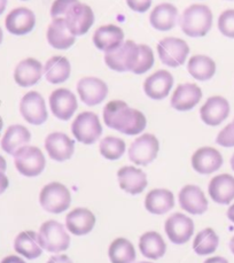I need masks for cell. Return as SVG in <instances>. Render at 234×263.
Here are the masks:
<instances>
[{
	"label": "cell",
	"mask_w": 234,
	"mask_h": 263,
	"mask_svg": "<svg viewBox=\"0 0 234 263\" xmlns=\"http://www.w3.org/2000/svg\"><path fill=\"white\" fill-rule=\"evenodd\" d=\"M227 217H228V220L234 223V203L227 209Z\"/></svg>",
	"instance_id": "cell-48"
},
{
	"label": "cell",
	"mask_w": 234,
	"mask_h": 263,
	"mask_svg": "<svg viewBox=\"0 0 234 263\" xmlns=\"http://www.w3.org/2000/svg\"><path fill=\"white\" fill-rule=\"evenodd\" d=\"M9 185V181L5 173L0 172V194H3L5 191H6L7 187Z\"/></svg>",
	"instance_id": "cell-44"
},
{
	"label": "cell",
	"mask_w": 234,
	"mask_h": 263,
	"mask_svg": "<svg viewBox=\"0 0 234 263\" xmlns=\"http://www.w3.org/2000/svg\"><path fill=\"white\" fill-rule=\"evenodd\" d=\"M203 263H228V261L225 259V257L222 256H213V257H209Z\"/></svg>",
	"instance_id": "cell-46"
},
{
	"label": "cell",
	"mask_w": 234,
	"mask_h": 263,
	"mask_svg": "<svg viewBox=\"0 0 234 263\" xmlns=\"http://www.w3.org/2000/svg\"><path fill=\"white\" fill-rule=\"evenodd\" d=\"M14 250L28 260H35L43 253V248L38 242V235L35 231L18 233L14 240Z\"/></svg>",
	"instance_id": "cell-33"
},
{
	"label": "cell",
	"mask_w": 234,
	"mask_h": 263,
	"mask_svg": "<svg viewBox=\"0 0 234 263\" xmlns=\"http://www.w3.org/2000/svg\"><path fill=\"white\" fill-rule=\"evenodd\" d=\"M47 42L56 50H68L74 45L76 37L69 31L65 17L53 18L47 28Z\"/></svg>",
	"instance_id": "cell-23"
},
{
	"label": "cell",
	"mask_w": 234,
	"mask_h": 263,
	"mask_svg": "<svg viewBox=\"0 0 234 263\" xmlns=\"http://www.w3.org/2000/svg\"><path fill=\"white\" fill-rule=\"evenodd\" d=\"M202 98V91L197 84L184 83L177 86L172 93L170 104L172 108L179 111H188L193 109Z\"/></svg>",
	"instance_id": "cell-21"
},
{
	"label": "cell",
	"mask_w": 234,
	"mask_h": 263,
	"mask_svg": "<svg viewBox=\"0 0 234 263\" xmlns=\"http://www.w3.org/2000/svg\"><path fill=\"white\" fill-rule=\"evenodd\" d=\"M212 27V12L206 5L194 4L185 9L180 17V28L192 38L204 37Z\"/></svg>",
	"instance_id": "cell-2"
},
{
	"label": "cell",
	"mask_w": 234,
	"mask_h": 263,
	"mask_svg": "<svg viewBox=\"0 0 234 263\" xmlns=\"http://www.w3.org/2000/svg\"><path fill=\"white\" fill-rule=\"evenodd\" d=\"M20 111L23 119L32 125H42L48 118L45 100L36 91H30L23 96L20 102Z\"/></svg>",
	"instance_id": "cell-9"
},
{
	"label": "cell",
	"mask_w": 234,
	"mask_h": 263,
	"mask_svg": "<svg viewBox=\"0 0 234 263\" xmlns=\"http://www.w3.org/2000/svg\"><path fill=\"white\" fill-rule=\"evenodd\" d=\"M208 192L216 203L228 204L234 200V177L228 174L217 175L209 183Z\"/></svg>",
	"instance_id": "cell-27"
},
{
	"label": "cell",
	"mask_w": 234,
	"mask_h": 263,
	"mask_svg": "<svg viewBox=\"0 0 234 263\" xmlns=\"http://www.w3.org/2000/svg\"><path fill=\"white\" fill-rule=\"evenodd\" d=\"M99 148L102 157L110 161H115L123 157L126 146L123 139L114 137V136H107L100 142Z\"/></svg>",
	"instance_id": "cell-37"
},
{
	"label": "cell",
	"mask_w": 234,
	"mask_h": 263,
	"mask_svg": "<svg viewBox=\"0 0 234 263\" xmlns=\"http://www.w3.org/2000/svg\"><path fill=\"white\" fill-rule=\"evenodd\" d=\"M39 202L44 211L51 214H61L70 207L71 194L66 185L52 182L42 189Z\"/></svg>",
	"instance_id": "cell-4"
},
{
	"label": "cell",
	"mask_w": 234,
	"mask_h": 263,
	"mask_svg": "<svg viewBox=\"0 0 234 263\" xmlns=\"http://www.w3.org/2000/svg\"><path fill=\"white\" fill-rule=\"evenodd\" d=\"M136 263H152V262H146V261H140V262H136Z\"/></svg>",
	"instance_id": "cell-54"
},
{
	"label": "cell",
	"mask_w": 234,
	"mask_h": 263,
	"mask_svg": "<svg viewBox=\"0 0 234 263\" xmlns=\"http://www.w3.org/2000/svg\"><path fill=\"white\" fill-rule=\"evenodd\" d=\"M138 44L133 41H126L114 51L105 53V63L111 70L125 72L132 71Z\"/></svg>",
	"instance_id": "cell-10"
},
{
	"label": "cell",
	"mask_w": 234,
	"mask_h": 263,
	"mask_svg": "<svg viewBox=\"0 0 234 263\" xmlns=\"http://www.w3.org/2000/svg\"><path fill=\"white\" fill-rule=\"evenodd\" d=\"M71 133L77 142L84 145L96 143L102 135V125L99 116L93 111L78 114L71 124Z\"/></svg>",
	"instance_id": "cell-5"
},
{
	"label": "cell",
	"mask_w": 234,
	"mask_h": 263,
	"mask_svg": "<svg viewBox=\"0 0 234 263\" xmlns=\"http://www.w3.org/2000/svg\"><path fill=\"white\" fill-rule=\"evenodd\" d=\"M164 230L169 240L174 245H184L194 233V222L182 213H174L165 221Z\"/></svg>",
	"instance_id": "cell-11"
},
{
	"label": "cell",
	"mask_w": 234,
	"mask_h": 263,
	"mask_svg": "<svg viewBox=\"0 0 234 263\" xmlns=\"http://www.w3.org/2000/svg\"><path fill=\"white\" fill-rule=\"evenodd\" d=\"M104 121L108 128L128 136L141 134L147 125L146 116L140 110L131 108L122 100H113L105 106Z\"/></svg>",
	"instance_id": "cell-1"
},
{
	"label": "cell",
	"mask_w": 234,
	"mask_h": 263,
	"mask_svg": "<svg viewBox=\"0 0 234 263\" xmlns=\"http://www.w3.org/2000/svg\"><path fill=\"white\" fill-rule=\"evenodd\" d=\"M38 242L43 250L50 253H60L69 248L70 237L61 223L50 220L41 226L38 232Z\"/></svg>",
	"instance_id": "cell-3"
},
{
	"label": "cell",
	"mask_w": 234,
	"mask_h": 263,
	"mask_svg": "<svg viewBox=\"0 0 234 263\" xmlns=\"http://www.w3.org/2000/svg\"><path fill=\"white\" fill-rule=\"evenodd\" d=\"M218 30L223 36L234 38V9H226L219 15Z\"/></svg>",
	"instance_id": "cell-39"
},
{
	"label": "cell",
	"mask_w": 234,
	"mask_h": 263,
	"mask_svg": "<svg viewBox=\"0 0 234 263\" xmlns=\"http://www.w3.org/2000/svg\"><path fill=\"white\" fill-rule=\"evenodd\" d=\"M230 250L234 254V236L231 238V240H230Z\"/></svg>",
	"instance_id": "cell-50"
},
{
	"label": "cell",
	"mask_w": 234,
	"mask_h": 263,
	"mask_svg": "<svg viewBox=\"0 0 234 263\" xmlns=\"http://www.w3.org/2000/svg\"><path fill=\"white\" fill-rule=\"evenodd\" d=\"M7 2L8 0H0V15L5 12V9L7 7Z\"/></svg>",
	"instance_id": "cell-49"
},
{
	"label": "cell",
	"mask_w": 234,
	"mask_h": 263,
	"mask_svg": "<svg viewBox=\"0 0 234 263\" xmlns=\"http://www.w3.org/2000/svg\"><path fill=\"white\" fill-rule=\"evenodd\" d=\"M45 149L52 160L63 162L69 160L75 152V142L63 133H52L45 139Z\"/></svg>",
	"instance_id": "cell-16"
},
{
	"label": "cell",
	"mask_w": 234,
	"mask_h": 263,
	"mask_svg": "<svg viewBox=\"0 0 234 263\" xmlns=\"http://www.w3.org/2000/svg\"><path fill=\"white\" fill-rule=\"evenodd\" d=\"M6 168H7L6 160H5V158L0 155V172L5 173V172H6Z\"/></svg>",
	"instance_id": "cell-47"
},
{
	"label": "cell",
	"mask_w": 234,
	"mask_h": 263,
	"mask_svg": "<svg viewBox=\"0 0 234 263\" xmlns=\"http://www.w3.org/2000/svg\"><path fill=\"white\" fill-rule=\"evenodd\" d=\"M187 70L193 79L200 82L211 80L216 74V63L207 55H193L187 63Z\"/></svg>",
	"instance_id": "cell-34"
},
{
	"label": "cell",
	"mask_w": 234,
	"mask_h": 263,
	"mask_svg": "<svg viewBox=\"0 0 234 263\" xmlns=\"http://www.w3.org/2000/svg\"><path fill=\"white\" fill-rule=\"evenodd\" d=\"M3 126H4V121H3V119H2V116H0V133H2Z\"/></svg>",
	"instance_id": "cell-52"
},
{
	"label": "cell",
	"mask_w": 234,
	"mask_h": 263,
	"mask_svg": "<svg viewBox=\"0 0 234 263\" xmlns=\"http://www.w3.org/2000/svg\"><path fill=\"white\" fill-rule=\"evenodd\" d=\"M124 42V32L119 26L107 24L98 28L93 35L94 46L102 52H110Z\"/></svg>",
	"instance_id": "cell-26"
},
{
	"label": "cell",
	"mask_w": 234,
	"mask_h": 263,
	"mask_svg": "<svg viewBox=\"0 0 234 263\" xmlns=\"http://www.w3.org/2000/svg\"><path fill=\"white\" fill-rule=\"evenodd\" d=\"M173 85V76L168 70H158L144 83V91L148 98L162 100L167 98Z\"/></svg>",
	"instance_id": "cell-19"
},
{
	"label": "cell",
	"mask_w": 234,
	"mask_h": 263,
	"mask_svg": "<svg viewBox=\"0 0 234 263\" xmlns=\"http://www.w3.org/2000/svg\"><path fill=\"white\" fill-rule=\"evenodd\" d=\"M130 9L136 13H145L152 6V0H126Z\"/></svg>",
	"instance_id": "cell-42"
},
{
	"label": "cell",
	"mask_w": 234,
	"mask_h": 263,
	"mask_svg": "<svg viewBox=\"0 0 234 263\" xmlns=\"http://www.w3.org/2000/svg\"><path fill=\"white\" fill-rule=\"evenodd\" d=\"M160 143L152 134L141 135L129 147V159L136 165H148L158 157Z\"/></svg>",
	"instance_id": "cell-8"
},
{
	"label": "cell",
	"mask_w": 234,
	"mask_h": 263,
	"mask_svg": "<svg viewBox=\"0 0 234 263\" xmlns=\"http://www.w3.org/2000/svg\"><path fill=\"white\" fill-rule=\"evenodd\" d=\"M182 209L192 215H202L208 211V200L201 189L197 185H186L178 194Z\"/></svg>",
	"instance_id": "cell-18"
},
{
	"label": "cell",
	"mask_w": 234,
	"mask_h": 263,
	"mask_svg": "<svg viewBox=\"0 0 234 263\" xmlns=\"http://www.w3.org/2000/svg\"><path fill=\"white\" fill-rule=\"evenodd\" d=\"M117 178H119L121 189L132 196L143 193L148 185L146 174L141 169L132 167V165L122 167L117 173Z\"/></svg>",
	"instance_id": "cell-22"
},
{
	"label": "cell",
	"mask_w": 234,
	"mask_h": 263,
	"mask_svg": "<svg viewBox=\"0 0 234 263\" xmlns=\"http://www.w3.org/2000/svg\"><path fill=\"white\" fill-rule=\"evenodd\" d=\"M31 140V134L26 126L13 124L8 126L2 139V148L9 155H14L17 151L27 146Z\"/></svg>",
	"instance_id": "cell-30"
},
{
	"label": "cell",
	"mask_w": 234,
	"mask_h": 263,
	"mask_svg": "<svg viewBox=\"0 0 234 263\" xmlns=\"http://www.w3.org/2000/svg\"><path fill=\"white\" fill-rule=\"evenodd\" d=\"M14 164L17 172L26 177L39 176L46 167V160L36 146H23L14 154Z\"/></svg>",
	"instance_id": "cell-6"
},
{
	"label": "cell",
	"mask_w": 234,
	"mask_h": 263,
	"mask_svg": "<svg viewBox=\"0 0 234 263\" xmlns=\"http://www.w3.org/2000/svg\"><path fill=\"white\" fill-rule=\"evenodd\" d=\"M23 2H27V0H23Z\"/></svg>",
	"instance_id": "cell-55"
},
{
	"label": "cell",
	"mask_w": 234,
	"mask_h": 263,
	"mask_svg": "<svg viewBox=\"0 0 234 263\" xmlns=\"http://www.w3.org/2000/svg\"><path fill=\"white\" fill-rule=\"evenodd\" d=\"M2 263H26V261L22 260L21 257H18L16 255H9L5 257V259L2 261Z\"/></svg>",
	"instance_id": "cell-45"
},
{
	"label": "cell",
	"mask_w": 234,
	"mask_h": 263,
	"mask_svg": "<svg viewBox=\"0 0 234 263\" xmlns=\"http://www.w3.org/2000/svg\"><path fill=\"white\" fill-rule=\"evenodd\" d=\"M158 53L163 65L177 68L186 61L189 54L187 43L180 38L167 37L158 44Z\"/></svg>",
	"instance_id": "cell-7"
},
{
	"label": "cell",
	"mask_w": 234,
	"mask_h": 263,
	"mask_svg": "<svg viewBox=\"0 0 234 263\" xmlns=\"http://www.w3.org/2000/svg\"><path fill=\"white\" fill-rule=\"evenodd\" d=\"M230 163H231V168L233 169V172H234V154L232 155V158H231V161H230Z\"/></svg>",
	"instance_id": "cell-51"
},
{
	"label": "cell",
	"mask_w": 234,
	"mask_h": 263,
	"mask_svg": "<svg viewBox=\"0 0 234 263\" xmlns=\"http://www.w3.org/2000/svg\"><path fill=\"white\" fill-rule=\"evenodd\" d=\"M77 92L81 100L87 106H96L108 96V86L98 77H83L77 83Z\"/></svg>",
	"instance_id": "cell-13"
},
{
	"label": "cell",
	"mask_w": 234,
	"mask_h": 263,
	"mask_svg": "<svg viewBox=\"0 0 234 263\" xmlns=\"http://www.w3.org/2000/svg\"><path fill=\"white\" fill-rule=\"evenodd\" d=\"M174 207V197L167 189H155L145 198V208L154 215H163Z\"/></svg>",
	"instance_id": "cell-29"
},
{
	"label": "cell",
	"mask_w": 234,
	"mask_h": 263,
	"mask_svg": "<svg viewBox=\"0 0 234 263\" xmlns=\"http://www.w3.org/2000/svg\"><path fill=\"white\" fill-rule=\"evenodd\" d=\"M65 20L68 29H69L72 35L75 37L83 36L93 26L94 13L87 5L77 3L66 14Z\"/></svg>",
	"instance_id": "cell-12"
},
{
	"label": "cell",
	"mask_w": 234,
	"mask_h": 263,
	"mask_svg": "<svg viewBox=\"0 0 234 263\" xmlns=\"http://www.w3.org/2000/svg\"><path fill=\"white\" fill-rule=\"evenodd\" d=\"M230 2H233V0H230Z\"/></svg>",
	"instance_id": "cell-56"
},
{
	"label": "cell",
	"mask_w": 234,
	"mask_h": 263,
	"mask_svg": "<svg viewBox=\"0 0 234 263\" xmlns=\"http://www.w3.org/2000/svg\"><path fill=\"white\" fill-rule=\"evenodd\" d=\"M43 70L44 68L41 61L33 58H28L16 66L14 70V80L20 86L30 87L42 80Z\"/></svg>",
	"instance_id": "cell-25"
},
{
	"label": "cell",
	"mask_w": 234,
	"mask_h": 263,
	"mask_svg": "<svg viewBox=\"0 0 234 263\" xmlns=\"http://www.w3.org/2000/svg\"><path fill=\"white\" fill-rule=\"evenodd\" d=\"M95 226V216L87 208H75L66 217V227L74 236H85Z\"/></svg>",
	"instance_id": "cell-24"
},
{
	"label": "cell",
	"mask_w": 234,
	"mask_h": 263,
	"mask_svg": "<svg viewBox=\"0 0 234 263\" xmlns=\"http://www.w3.org/2000/svg\"><path fill=\"white\" fill-rule=\"evenodd\" d=\"M219 238L213 229L207 228L200 231L193 241V250L198 255H209L216 252Z\"/></svg>",
	"instance_id": "cell-36"
},
{
	"label": "cell",
	"mask_w": 234,
	"mask_h": 263,
	"mask_svg": "<svg viewBox=\"0 0 234 263\" xmlns=\"http://www.w3.org/2000/svg\"><path fill=\"white\" fill-rule=\"evenodd\" d=\"M3 38H4V33H3L2 28H0V44L3 43Z\"/></svg>",
	"instance_id": "cell-53"
},
{
	"label": "cell",
	"mask_w": 234,
	"mask_h": 263,
	"mask_svg": "<svg viewBox=\"0 0 234 263\" xmlns=\"http://www.w3.org/2000/svg\"><path fill=\"white\" fill-rule=\"evenodd\" d=\"M36 26V16L31 9L17 7L8 13L5 20L7 31L14 36H24L31 32Z\"/></svg>",
	"instance_id": "cell-15"
},
{
	"label": "cell",
	"mask_w": 234,
	"mask_h": 263,
	"mask_svg": "<svg viewBox=\"0 0 234 263\" xmlns=\"http://www.w3.org/2000/svg\"><path fill=\"white\" fill-rule=\"evenodd\" d=\"M223 157L219 151L209 146L200 147L195 151L192 157V167L195 172L201 175H209L223 165Z\"/></svg>",
	"instance_id": "cell-20"
},
{
	"label": "cell",
	"mask_w": 234,
	"mask_h": 263,
	"mask_svg": "<svg viewBox=\"0 0 234 263\" xmlns=\"http://www.w3.org/2000/svg\"><path fill=\"white\" fill-rule=\"evenodd\" d=\"M50 107L53 115L61 121H69L77 110V98L70 90L56 89L50 96Z\"/></svg>",
	"instance_id": "cell-14"
},
{
	"label": "cell",
	"mask_w": 234,
	"mask_h": 263,
	"mask_svg": "<svg viewBox=\"0 0 234 263\" xmlns=\"http://www.w3.org/2000/svg\"><path fill=\"white\" fill-rule=\"evenodd\" d=\"M47 263H74L69 256L67 255H54L51 256Z\"/></svg>",
	"instance_id": "cell-43"
},
{
	"label": "cell",
	"mask_w": 234,
	"mask_h": 263,
	"mask_svg": "<svg viewBox=\"0 0 234 263\" xmlns=\"http://www.w3.org/2000/svg\"><path fill=\"white\" fill-rule=\"evenodd\" d=\"M108 256L111 263H134V246L126 238H117L110 243Z\"/></svg>",
	"instance_id": "cell-35"
},
{
	"label": "cell",
	"mask_w": 234,
	"mask_h": 263,
	"mask_svg": "<svg viewBox=\"0 0 234 263\" xmlns=\"http://www.w3.org/2000/svg\"><path fill=\"white\" fill-rule=\"evenodd\" d=\"M80 3L78 0H55L51 7V16L55 17H65L66 14L70 11V8Z\"/></svg>",
	"instance_id": "cell-40"
},
{
	"label": "cell",
	"mask_w": 234,
	"mask_h": 263,
	"mask_svg": "<svg viewBox=\"0 0 234 263\" xmlns=\"http://www.w3.org/2000/svg\"><path fill=\"white\" fill-rule=\"evenodd\" d=\"M154 62H155V58H154V52L152 48H150L148 45L138 44L134 65L131 72H133L135 75L145 74V72H147L149 69H152V67L154 66Z\"/></svg>",
	"instance_id": "cell-38"
},
{
	"label": "cell",
	"mask_w": 234,
	"mask_h": 263,
	"mask_svg": "<svg viewBox=\"0 0 234 263\" xmlns=\"http://www.w3.org/2000/svg\"><path fill=\"white\" fill-rule=\"evenodd\" d=\"M71 66L65 57L55 55L48 59L44 66L45 79L51 84H61L70 77Z\"/></svg>",
	"instance_id": "cell-31"
},
{
	"label": "cell",
	"mask_w": 234,
	"mask_h": 263,
	"mask_svg": "<svg viewBox=\"0 0 234 263\" xmlns=\"http://www.w3.org/2000/svg\"><path fill=\"white\" fill-rule=\"evenodd\" d=\"M178 9L172 4L163 3L156 6L149 15L150 26L159 31H169L176 27Z\"/></svg>",
	"instance_id": "cell-28"
},
{
	"label": "cell",
	"mask_w": 234,
	"mask_h": 263,
	"mask_svg": "<svg viewBox=\"0 0 234 263\" xmlns=\"http://www.w3.org/2000/svg\"><path fill=\"white\" fill-rule=\"evenodd\" d=\"M139 250L147 259L159 260L167 252V243L159 232L148 231L140 237Z\"/></svg>",
	"instance_id": "cell-32"
},
{
	"label": "cell",
	"mask_w": 234,
	"mask_h": 263,
	"mask_svg": "<svg viewBox=\"0 0 234 263\" xmlns=\"http://www.w3.org/2000/svg\"><path fill=\"white\" fill-rule=\"evenodd\" d=\"M230 115V104L221 96L210 97L200 109L203 123L210 126L222 124Z\"/></svg>",
	"instance_id": "cell-17"
},
{
	"label": "cell",
	"mask_w": 234,
	"mask_h": 263,
	"mask_svg": "<svg viewBox=\"0 0 234 263\" xmlns=\"http://www.w3.org/2000/svg\"><path fill=\"white\" fill-rule=\"evenodd\" d=\"M216 143L223 147H234V120L217 135Z\"/></svg>",
	"instance_id": "cell-41"
}]
</instances>
